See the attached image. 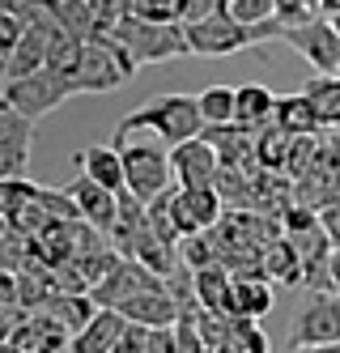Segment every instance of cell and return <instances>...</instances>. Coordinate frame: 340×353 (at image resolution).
Returning a JSON list of instances; mask_svg holds the SVG:
<instances>
[{"label":"cell","mask_w":340,"mask_h":353,"mask_svg":"<svg viewBox=\"0 0 340 353\" xmlns=\"http://www.w3.org/2000/svg\"><path fill=\"white\" fill-rule=\"evenodd\" d=\"M132 132H153V137H162L166 145H179V141H188V137H200L204 132L200 98H192V94H158V98H149L145 107H137L132 115L119 119L115 141L132 137Z\"/></svg>","instance_id":"6da1fadb"},{"label":"cell","mask_w":340,"mask_h":353,"mask_svg":"<svg viewBox=\"0 0 340 353\" xmlns=\"http://www.w3.org/2000/svg\"><path fill=\"white\" fill-rule=\"evenodd\" d=\"M111 34L119 39V47L132 64H166V60H179V56H192L188 47V30H183V21H153V17H137V13H123Z\"/></svg>","instance_id":"7a4b0ae2"},{"label":"cell","mask_w":340,"mask_h":353,"mask_svg":"<svg viewBox=\"0 0 340 353\" xmlns=\"http://www.w3.org/2000/svg\"><path fill=\"white\" fill-rule=\"evenodd\" d=\"M132 72H137L132 56L119 47V39L111 30L86 39L81 64H77V85H81V94H111L132 77Z\"/></svg>","instance_id":"3957f363"},{"label":"cell","mask_w":340,"mask_h":353,"mask_svg":"<svg viewBox=\"0 0 340 353\" xmlns=\"http://www.w3.org/2000/svg\"><path fill=\"white\" fill-rule=\"evenodd\" d=\"M119 154H123V179H128V192H137L145 205L153 196H162L170 183H174V170H170V145L158 137V141H132L123 137L115 141Z\"/></svg>","instance_id":"277c9868"},{"label":"cell","mask_w":340,"mask_h":353,"mask_svg":"<svg viewBox=\"0 0 340 353\" xmlns=\"http://www.w3.org/2000/svg\"><path fill=\"white\" fill-rule=\"evenodd\" d=\"M5 103L9 107H17L21 115H30V119H43V115H51L64 98H72V94H81V85H77V77H68V72H60V68H34V72H26V77H13V81H5Z\"/></svg>","instance_id":"5b68a950"},{"label":"cell","mask_w":340,"mask_h":353,"mask_svg":"<svg viewBox=\"0 0 340 353\" xmlns=\"http://www.w3.org/2000/svg\"><path fill=\"white\" fill-rule=\"evenodd\" d=\"M332 345H340V294L310 290V302L294 319L290 349H332Z\"/></svg>","instance_id":"8992f818"},{"label":"cell","mask_w":340,"mask_h":353,"mask_svg":"<svg viewBox=\"0 0 340 353\" xmlns=\"http://www.w3.org/2000/svg\"><path fill=\"white\" fill-rule=\"evenodd\" d=\"M166 209H170V221L179 225V234H200V230H213L226 213V200L217 188H179L170 183L162 192Z\"/></svg>","instance_id":"52a82bcc"},{"label":"cell","mask_w":340,"mask_h":353,"mask_svg":"<svg viewBox=\"0 0 340 353\" xmlns=\"http://www.w3.org/2000/svg\"><path fill=\"white\" fill-rule=\"evenodd\" d=\"M188 30V47L192 56H234L243 47L255 43L251 26H243L234 13H213V17H200V21H183Z\"/></svg>","instance_id":"ba28073f"},{"label":"cell","mask_w":340,"mask_h":353,"mask_svg":"<svg viewBox=\"0 0 340 353\" xmlns=\"http://www.w3.org/2000/svg\"><path fill=\"white\" fill-rule=\"evenodd\" d=\"M281 39L290 43L294 52H302L306 64L315 68V72H336L340 68V34H336V26H332L323 13L310 17V21H302V26H290Z\"/></svg>","instance_id":"9c48e42d"},{"label":"cell","mask_w":340,"mask_h":353,"mask_svg":"<svg viewBox=\"0 0 340 353\" xmlns=\"http://www.w3.org/2000/svg\"><path fill=\"white\" fill-rule=\"evenodd\" d=\"M13 353H51V349H72V332L51 315V311H26L13 332H9V345Z\"/></svg>","instance_id":"30bf717a"},{"label":"cell","mask_w":340,"mask_h":353,"mask_svg":"<svg viewBox=\"0 0 340 353\" xmlns=\"http://www.w3.org/2000/svg\"><path fill=\"white\" fill-rule=\"evenodd\" d=\"M158 285H166L162 272H153L149 264H141V260H132V256H123L90 294H94L98 307H119L123 298H132V294H141V290H158Z\"/></svg>","instance_id":"8fae6325"},{"label":"cell","mask_w":340,"mask_h":353,"mask_svg":"<svg viewBox=\"0 0 340 353\" xmlns=\"http://www.w3.org/2000/svg\"><path fill=\"white\" fill-rule=\"evenodd\" d=\"M34 123L17 107L5 103L0 111V179L5 174H30V149H34Z\"/></svg>","instance_id":"7c38bea8"},{"label":"cell","mask_w":340,"mask_h":353,"mask_svg":"<svg viewBox=\"0 0 340 353\" xmlns=\"http://www.w3.org/2000/svg\"><path fill=\"white\" fill-rule=\"evenodd\" d=\"M217 166H221V158L204 137H188V141L170 145V170H174L179 188H213Z\"/></svg>","instance_id":"4fadbf2b"},{"label":"cell","mask_w":340,"mask_h":353,"mask_svg":"<svg viewBox=\"0 0 340 353\" xmlns=\"http://www.w3.org/2000/svg\"><path fill=\"white\" fill-rule=\"evenodd\" d=\"M68 192H72L77 209H81V217H86L90 225H98L102 234H111V230H115V221H119V192L102 188L98 179H90L86 170L68 183Z\"/></svg>","instance_id":"5bb4252c"},{"label":"cell","mask_w":340,"mask_h":353,"mask_svg":"<svg viewBox=\"0 0 340 353\" xmlns=\"http://www.w3.org/2000/svg\"><path fill=\"white\" fill-rule=\"evenodd\" d=\"M60 26V17H43V21H26V30L17 39V47L9 52L5 68H9V81L13 77H26V72H34L47 64V43H51V30Z\"/></svg>","instance_id":"9a60e30c"},{"label":"cell","mask_w":340,"mask_h":353,"mask_svg":"<svg viewBox=\"0 0 340 353\" xmlns=\"http://www.w3.org/2000/svg\"><path fill=\"white\" fill-rule=\"evenodd\" d=\"M208 145L217 149V158L221 162H230V166H259L255 162V132H247L243 123H204V132H200Z\"/></svg>","instance_id":"2e32d148"},{"label":"cell","mask_w":340,"mask_h":353,"mask_svg":"<svg viewBox=\"0 0 340 353\" xmlns=\"http://www.w3.org/2000/svg\"><path fill=\"white\" fill-rule=\"evenodd\" d=\"M128 315L119 307H98V315L72 336V353H115Z\"/></svg>","instance_id":"e0dca14e"},{"label":"cell","mask_w":340,"mask_h":353,"mask_svg":"<svg viewBox=\"0 0 340 353\" xmlns=\"http://www.w3.org/2000/svg\"><path fill=\"white\" fill-rule=\"evenodd\" d=\"M119 311H123L128 319H137V323L162 327V323H174L183 307H179V298H174L166 285H158V290H141V294H132V298H123Z\"/></svg>","instance_id":"ac0fdd59"},{"label":"cell","mask_w":340,"mask_h":353,"mask_svg":"<svg viewBox=\"0 0 340 353\" xmlns=\"http://www.w3.org/2000/svg\"><path fill=\"white\" fill-rule=\"evenodd\" d=\"M192 272H196V302L200 307L234 315V272L226 264H204V268H192Z\"/></svg>","instance_id":"d6986e66"},{"label":"cell","mask_w":340,"mask_h":353,"mask_svg":"<svg viewBox=\"0 0 340 353\" xmlns=\"http://www.w3.org/2000/svg\"><path fill=\"white\" fill-rule=\"evenodd\" d=\"M77 162H81V170L90 174V179H98L102 188H111V192H123V188H128L119 145H90V149H81V154H77Z\"/></svg>","instance_id":"ffe728a7"},{"label":"cell","mask_w":340,"mask_h":353,"mask_svg":"<svg viewBox=\"0 0 340 353\" xmlns=\"http://www.w3.org/2000/svg\"><path fill=\"white\" fill-rule=\"evenodd\" d=\"M277 111V94L268 85H239V98H234V123H243L247 132H259L272 123Z\"/></svg>","instance_id":"44dd1931"},{"label":"cell","mask_w":340,"mask_h":353,"mask_svg":"<svg viewBox=\"0 0 340 353\" xmlns=\"http://www.w3.org/2000/svg\"><path fill=\"white\" fill-rule=\"evenodd\" d=\"M264 276L281 285H302V256H298V243L290 234H277L264 247Z\"/></svg>","instance_id":"7402d4cb"},{"label":"cell","mask_w":340,"mask_h":353,"mask_svg":"<svg viewBox=\"0 0 340 353\" xmlns=\"http://www.w3.org/2000/svg\"><path fill=\"white\" fill-rule=\"evenodd\" d=\"M17 290H21V311H43L47 302L60 294L56 268H47L43 260H30V264L17 272Z\"/></svg>","instance_id":"603a6c76"},{"label":"cell","mask_w":340,"mask_h":353,"mask_svg":"<svg viewBox=\"0 0 340 353\" xmlns=\"http://www.w3.org/2000/svg\"><path fill=\"white\" fill-rule=\"evenodd\" d=\"M272 123H281V128H285V132H294V137H302V132H319V128H323V119H319L315 103H310V98H306V90L277 98Z\"/></svg>","instance_id":"cb8c5ba5"},{"label":"cell","mask_w":340,"mask_h":353,"mask_svg":"<svg viewBox=\"0 0 340 353\" xmlns=\"http://www.w3.org/2000/svg\"><path fill=\"white\" fill-rule=\"evenodd\" d=\"M272 311V281L268 276H234V315L264 319Z\"/></svg>","instance_id":"d4e9b609"},{"label":"cell","mask_w":340,"mask_h":353,"mask_svg":"<svg viewBox=\"0 0 340 353\" xmlns=\"http://www.w3.org/2000/svg\"><path fill=\"white\" fill-rule=\"evenodd\" d=\"M302 90H306L310 103H315L323 128H340V72H315Z\"/></svg>","instance_id":"484cf974"},{"label":"cell","mask_w":340,"mask_h":353,"mask_svg":"<svg viewBox=\"0 0 340 353\" xmlns=\"http://www.w3.org/2000/svg\"><path fill=\"white\" fill-rule=\"evenodd\" d=\"M43 311H51V315H56L68 332L77 336V332H81V327L98 315V302H94V294H56Z\"/></svg>","instance_id":"4316f807"},{"label":"cell","mask_w":340,"mask_h":353,"mask_svg":"<svg viewBox=\"0 0 340 353\" xmlns=\"http://www.w3.org/2000/svg\"><path fill=\"white\" fill-rule=\"evenodd\" d=\"M290 149H294V132H285L281 123H268V128L255 132V162H259V166L285 170V162H290Z\"/></svg>","instance_id":"83f0119b"},{"label":"cell","mask_w":340,"mask_h":353,"mask_svg":"<svg viewBox=\"0 0 340 353\" xmlns=\"http://www.w3.org/2000/svg\"><path fill=\"white\" fill-rule=\"evenodd\" d=\"M268 336L251 315H230V353H268Z\"/></svg>","instance_id":"f1b7e54d"},{"label":"cell","mask_w":340,"mask_h":353,"mask_svg":"<svg viewBox=\"0 0 340 353\" xmlns=\"http://www.w3.org/2000/svg\"><path fill=\"white\" fill-rule=\"evenodd\" d=\"M200 98V115L204 123H230L234 119V98H239V90H230V85H208Z\"/></svg>","instance_id":"f546056e"},{"label":"cell","mask_w":340,"mask_h":353,"mask_svg":"<svg viewBox=\"0 0 340 353\" xmlns=\"http://www.w3.org/2000/svg\"><path fill=\"white\" fill-rule=\"evenodd\" d=\"M174 349L179 353H204V336H200V323H196V307H183L174 319Z\"/></svg>","instance_id":"4dcf8cb0"},{"label":"cell","mask_w":340,"mask_h":353,"mask_svg":"<svg viewBox=\"0 0 340 353\" xmlns=\"http://www.w3.org/2000/svg\"><path fill=\"white\" fill-rule=\"evenodd\" d=\"M128 13L153 21H183V0H128Z\"/></svg>","instance_id":"1f68e13d"},{"label":"cell","mask_w":340,"mask_h":353,"mask_svg":"<svg viewBox=\"0 0 340 353\" xmlns=\"http://www.w3.org/2000/svg\"><path fill=\"white\" fill-rule=\"evenodd\" d=\"M230 13L243 26H264V21L277 17V0H230Z\"/></svg>","instance_id":"d6a6232c"},{"label":"cell","mask_w":340,"mask_h":353,"mask_svg":"<svg viewBox=\"0 0 340 353\" xmlns=\"http://www.w3.org/2000/svg\"><path fill=\"white\" fill-rule=\"evenodd\" d=\"M149 332H153L149 323L128 319V323H123V332H119V345H115V353H149Z\"/></svg>","instance_id":"836d02e7"},{"label":"cell","mask_w":340,"mask_h":353,"mask_svg":"<svg viewBox=\"0 0 340 353\" xmlns=\"http://www.w3.org/2000/svg\"><path fill=\"white\" fill-rule=\"evenodd\" d=\"M21 30H26V21H21L13 9H5V5H0V56H5V60H9V52L17 47Z\"/></svg>","instance_id":"e575fe53"},{"label":"cell","mask_w":340,"mask_h":353,"mask_svg":"<svg viewBox=\"0 0 340 353\" xmlns=\"http://www.w3.org/2000/svg\"><path fill=\"white\" fill-rule=\"evenodd\" d=\"M213 13H230V0H183V21H200Z\"/></svg>","instance_id":"d590c367"},{"label":"cell","mask_w":340,"mask_h":353,"mask_svg":"<svg viewBox=\"0 0 340 353\" xmlns=\"http://www.w3.org/2000/svg\"><path fill=\"white\" fill-rule=\"evenodd\" d=\"M0 307H21V290H17V272L0 264Z\"/></svg>","instance_id":"8d00e7d4"},{"label":"cell","mask_w":340,"mask_h":353,"mask_svg":"<svg viewBox=\"0 0 340 353\" xmlns=\"http://www.w3.org/2000/svg\"><path fill=\"white\" fill-rule=\"evenodd\" d=\"M319 221H323V230H328V239L340 247V200H328V205L319 209Z\"/></svg>","instance_id":"74e56055"},{"label":"cell","mask_w":340,"mask_h":353,"mask_svg":"<svg viewBox=\"0 0 340 353\" xmlns=\"http://www.w3.org/2000/svg\"><path fill=\"white\" fill-rule=\"evenodd\" d=\"M332 290L340 294V247L332 251Z\"/></svg>","instance_id":"f35d334b"},{"label":"cell","mask_w":340,"mask_h":353,"mask_svg":"<svg viewBox=\"0 0 340 353\" xmlns=\"http://www.w3.org/2000/svg\"><path fill=\"white\" fill-rule=\"evenodd\" d=\"M319 13L328 17V13H340V0H319Z\"/></svg>","instance_id":"ab89813d"},{"label":"cell","mask_w":340,"mask_h":353,"mask_svg":"<svg viewBox=\"0 0 340 353\" xmlns=\"http://www.w3.org/2000/svg\"><path fill=\"white\" fill-rule=\"evenodd\" d=\"M5 81H9V68H5V56H0V90H5Z\"/></svg>","instance_id":"60d3db41"},{"label":"cell","mask_w":340,"mask_h":353,"mask_svg":"<svg viewBox=\"0 0 340 353\" xmlns=\"http://www.w3.org/2000/svg\"><path fill=\"white\" fill-rule=\"evenodd\" d=\"M328 21H332V26H336V34H340V13H328Z\"/></svg>","instance_id":"b9f144b4"},{"label":"cell","mask_w":340,"mask_h":353,"mask_svg":"<svg viewBox=\"0 0 340 353\" xmlns=\"http://www.w3.org/2000/svg\"><path fill=\"white\" fill-rule=\"evenodd\" d=\"M0 111H5V94H0Z\"/></svg>","instance_id":"7bdbcfd3"},{"label":"cell","mask_w":340,"mask_h":353,"mask_svg":"<svg viewBox=\"0 0 340 353\" xmlns=\"http://www.w3.org/2000/svg\"><path fill=\"white\" fill-rule=\"evenodd\" d=\"M336 72H340V68H336Z\"/></svg>","instance_id":"ee69618b"}]
</instances>
